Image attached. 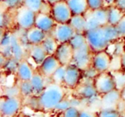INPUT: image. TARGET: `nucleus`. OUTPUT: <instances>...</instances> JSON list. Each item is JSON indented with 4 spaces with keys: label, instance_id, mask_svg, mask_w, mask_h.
Segmentation results:
<instances>
[{
    "label": "nucleus",
    "instance_id": "1",
    "mask_svg": "<svg viewBox=\"0 0 125 117\" xmlns=\"http://www.w3.org/2000/svg\"><path fill=\"white\" fill-rule=\"evenodd\" d=\"M65 96L66 92L62 85L52 81L47 84L43 92L38 97L39 107L46 110H54Z\"/></svg>",
    "mask_w": 125,
    "mask_h": 117
},
{
    "label": "nucleus",
    "instance_id": "2",
    "mask_svg": "<svg viewBox=\"0 0 125 117\" xmlns=\"http://www.w3.org/2000/svg\"><path fill=\"white\" fill-rule=\"evenodd\" d=\"M85 35L87 44L94 53L106 50L109 45L111 44L107 38L104 26L86 31Z\"/></svg>",
    "mask_w": 125,
    "mask_h": 117
},
{
    "label": "nucleus",
    "instance_id": "3",
    "mask_svg": "<svg viewBox=\"0 0 125 117\" xmlns=\"http://www.w3.org/2000/svg\"><path fill=\"white\" fill-rule=\"evenodd\" d=\"M14 15V21L19 29L27 31L35 26L36 13L24 5L17 8Z\"/></svg>",
    "mask_w": 125,
    "mask_h": 117
},
{
    "label": "nucleus",
    "instance_id": "4",
    "mask_svg": "<svg viewBox=\"0 0 125 117\" xmlns=\"http://www.w3.org/2000/svg\"><path fill=\"white\" fill-rule=\"evenodd\" d=\"M94 52L91 50L88 44L83 47L75 49L72 65L77 66L82 71L85 70L91 66Z\"/></svg>",
    "mask_w": 125,
    "mask_h": 117
},
{
    "label": "nucleus",
    "instance_id": "5",
    "mask_svg": "<svg viewBox=\"0 0 125 117\" xmlns=\"http://www.w3.org/2000/svg\"><path fill=\"white\" fill-rule=\"evenodd\" d=\"M94 86L99 94H105L116 89L114 76L111 72L106 71L99 73L94 80Z\"/></svg>",
    "mask_w": 125,
    "mask_h": 117
},
{
    "label": "nucleus",
    "instance_id": "6",
    "mask_svg": "<svg viewBox=\"0 0 125 117\" xmlns=\"http://www.w3.org/2000/svg\"><path fill=\"white\" fill-rule=\"evenodd\" d=\"M50 13L57 24L69 23L73 16L68 2L65 0H60V2L51 5Z\"/></svg>",
    "mask_w": 125,
    "mask_h": 117
},
{
    "label": "nucleus",
    "instance_id": "7",
    "mask_svg": "<svg viewBox=\"0 0 125 117\" xmlns=\"http://www.w3.org/2000/svg\"><path fill=\"white\" fill-rule=\"evenodd\" d=\"M21 100L20 97H3L0 102V111L2 117H13L20 110Z\"/></svg>",
    "mask_w": 125,
    "mask_h": 117
},
{
    "label": "nucleus",
    "instance_id": "8",
    "mask_svg": "<svg viewBox=\"0 0 125 117\" xmlns=\"http://www.w3.org/2000/svg\"><path fill=\"white\" fill-rule=\"evenodd\" d=\"M77 32L72 27L69 23L66 24H56L51 34L57 41L60 43L69 42L72 38Z\"/></svg>",
    "mask_w": 125,
    "mask_h": 117
},
{
    "label": "nucleus",
    "instance_id": "9",
    "mask_svg": "<svg viewBox=\"0 0 125 117\" xmlns=\"http://www.w3.org/2000/svg\"><path fill=\"white\" fill-rule=\"evenodd\" d=\"M112 57L106 50H100L94 53L91 66L99 73L108 71L112 65Z\"/></svg>",
    "mask_w": 125,
    "mask_h": 117
},
{
    "label": "nucleus",
    "instance_id": "10",
    "mask_svg": "<svg viewBox=\"0 0 125 117\" xmlns=\"http://www.w3.org/2000/svg\"><path fill=\"white\" fill-rule=\"evenodd\" d=\"M74 49L69 42L60 43L54 53V56L62 65L68 66L72 63Z\"/></svg>",
    "mask_w": 125,
    "mask_h": 117
},
{
    "label": "nucleus",
    "instance_id": "11",
    "mask_svg": "<svg viewBox=\"0 0 125 117\" xmlns=\"http://www.w3.org/2000/svg\"><path fill=\"white\" fill-rule=\"evenodd\" d=\"M82 74L83 71L74 65L71 64L68 65L65 74L63 84L69 88H76L80 84Z\"/></svg>",
    "mask_w": 125,
    "mask_h": 117
},
{
    "label": "nucleus",
    "instance_id": "12",
    "mask_svg": "<svg viewBox=\"0 0 125 117\" xmlns=\"http://www.w3.org/2000/svg\"><path fill=\"white\" fill-rule=\"evenodd\" d=\"M62 65L54 55L47 56L44 61L39 65V72L46 78H51L54 72Z\"/></svg>",
    "mask_w": 125,
    "mask_h": 117
},
{
    "label": "nucleus",
    "instance_id": "13",
    "mask_svg": "<svg viewBox=\"0 0 125 117\" xmlns=\"http://www.w3.org/2000/svg\"><path fill=\"white\" fill-rule=\"evenodd\" d=\"M56 24L57 23L51 15L43 12L36 13L35 26L45 32L46 34L52 32Z\"/></svg>",
    "mask_w": 125,
    "mask_h": 117
},
{
    "label": "nucleus",
    "instance_id": "14",
    "mask_svg": "<svg viewBox=\"0 0 125 117\" xmlns=\"http://www.w3.org/2000/svg\"><path fill=\"white\" fill-rule=\"evenodd\" d=\"M121 96V91L117 89L103 94L101 100V109H117Z\"/></svg>",
    "mask_w": 125,
    "mask_h": 117
},
{
    "label": "nucleus",
    "instance_id": "15",
    "mask_svg": "<svg viewBox=\"0 0 125 117\" xmlns=\"http://www.w3.org/2000/svg\"><path fill=\"white\" fill-rule=\"evenodd\" d=\"M47 34L35 26L25 31V39L30 45H41Z\"/></svg>",
    "mask_w": 125,
    "mask_h": 117
},
{
    "label": "nucleus",
    "instance_id": "16",
    "mask_svg": "<svg viewBox=\"0 0 125 117\" xmlns=\"http://www.w3.org/2000/svg\"><path fill=\"white\" fill-rule=\"evenodd\" d=\"M35 73V71L31 65L27 60L22 59L19 62L16 74L19 81H27L32 78Z\"/></svg>",
    "mask_w": 125,
    "mask_h": 117
},
{
    "label": "nucleus",
    "instance_id": "17",
    "mask_svg": "<svg viewBox=\"0 0 125 117\" xmlns=\"http://www.w3.org/2000/svg\"><path fill=\"white\" fill-rule=\"evenodd\" d=\"M76 92L80 97L87 100H91L99 94L94 86V81L91 84L83 83L79 84L76 87Z\"/></svg>",
    "mask_w": 125,
    "mask_h": 117
},
{
    "label": "nucleus",
    "instance_id": "18",
    "mask_svg": "<svg viewBox=\"0 0 125 117\" xmlns=\"http://www.w3.org/2000/svg\"><path fill=\"white\" fill-rule=\"evenodd\" d=\"M28 54L30 58L38 66L41 65L48 56L41 45H30Z\"/></svg>",
    "mask_w": 125,
    "mask_h": 117
},
{
    "label": "nucleus",
    "instance_id": "19",
    "mask_svg": "<svg viewBox=\"0 0 125 117\" xmlns=\"http://www.w3.org/2000/svg\"><path fill=\"white\" fill-rule=\"evenodd\" d=\"M11 53L12 57L15 58L18 61H21L24 59V48L21 41L16 34L12 33V40H11Z\"/></svg>",
    "mask_w": 125,
    "mask_h": 117
},
{
    "label": "nucleus",
    "instance_id": "20",
    "mask_svg": "<svg viewBox=\"0 0 125 117\" xmlns=\"http://www.w3.org/2000/svg\"><path fill=\"white\" fill-rule=\"evenodd\" d=\"M45 78L39 71H35L32 78L30 80L32 89H33V93L34 96L38 97L44 90L46 88L47 84H46Z\"/></svg>",
    "mask_w": 125,
    "mask_h": 117
},
{
    "label": "nucleus",
    "instance_id": "21",
    "mask_svg": "<svg viewBox=\"0 0 125 117\" xmlns=\"http://www.w3.org/2000/svg\"><path fill=\"white\" fill-rule=\"evenodd\" d=\"M67 2L73 15H85L89 10L87 0H68Z\"/></svg>",
    "mask_w": 125,
    "mask_h": 117
},
{
    "label": "nucleus",
    "instance_id": "22",
    "mask_svg": "<svg viewBox=\"0 0 125 117\" xmlns=\"http://www.w3.org/2000/svg\"><path fill=\"white\" fill-rule=\"evenodd\" d=\"M69 24L77 33H85L87 20L85 15H73Z\"/></svg>",
    "mask_w": 125,
    "mask_h": 117
},
{
    "label": "nucleus",
    "instance_id": "23",
    "mask_svg": "<svg viewBox=\"0 0 125 117\" xmlns=\"http://www.w3.org/2000/svg\"><path fill=\"white\" fill-rule=\"evenodd\" d=\"M60 43L51 34H47L45 40L41 43L42 47L43 48L48 56L54 55Z\"/></svg>",
    "mask_w": 125,
    "mask_h": 117
},
{
    "label": "nucleus",
    "instance_id": "24",
    "mask_svg": "<svg viewBox=\"0 0 125 117\" xmlns=\"http://www.w3.org/2000/svg\"><path fill=\"white\" fill-rule=\"evenodd\" d=\"M107 8L108 13V24L116 26L123 18V16L125 15V13L118 9L115 5L110 6Z\"/></svg>",
    "mask_w": 125,
    "mask_h": 117
},
{
    "label": "nucleus",
    "instance_id": "25",
    "mask_svg": "<svg viewBox=\"0 0 125 117\" xmlns=\"http://www.w3.org/2000/svg\"><path fill=\"white\" fill-rule=\"evenodd\" d=\"M45 0H24L23 5L35 13L43 11Z\"/></svg>",
    "mask_w": 125,
    "mask_h": 117
},
{
    "label": "nucleus",
    "instance_id": "26",
    "mask_svg": "<svg viewBox=\"0 0 125 117\" xmlns=\"http://www.w3.org/2000/svg\"><path fill=\"white\" fill-rule=\"evenodd\" d=\"M91 12L99 21L101 26H104L108 24V13L107 8H102L94 11L91 10Z\"/></svg>",
    "mask_w": 125,
    "mask_h": 117
},
{
    "label": "nucleus",
    "instance_id": "27",
    "mask_svg": "<svg viewBox=\"0 0 125 117\" xmlns=\"http://www.w3.org/2000/svg\"><path fill=\"white\" fill-rule=\"evenodd\" d=\"M69 43L72 45L73 48L77 49L87 44L85 33H76L74 36L72 38Z\"/></svg>",
    "mask_w": 125,
    "mask_h": 117
},
{
    "label": "nucleus",
    "instance_id": "28",
    "mask_svg": "<svg viewBox=\"0 0 125 117\" xmlns=\"http://www.w3.org/2000/svg\"><path fill=\"white\" fill-rule=\"evenodd\" d=\"M66 68L67 66L66 65H60V67L54 72V73L51 77L50 79L52 80V81L61 85L63 84Z\"/></svg>",
    "mask_w": 125,
    "mask_h": 117
},
{
    "label": "nucleus",
    "instance_id": "29",
    "mask_svg": "<svg viewBox=\"0 0 125 117\" xmlns=\"http://www.w3.org/2000/svg\"><path fill=\"white\" fill-rule=\"evenodd\" d=\"M19 86L20 89L21 96H23L24 97H30L32 95H34L33 89L30 81H20Z\"/></svg>",
    "mask_w": 125,
    "mask_h": 117
},
{
    "label": "nucleus",
    "instance_id": "30",
    "mask_svg": "<svg viewBox=\"0 0 125 117\" xmlns=\"http://www.w3.org/2000/svg\"><path fill=\"white\" fill-rule=\"evenodd\" d=\"M87 20V24H86V31L89 30H93L96 29L99 27H100V24L99 21L96 20V18L93 16L91 13V10H88L85 14Z\"/></svg>",
    "mask_w": 125,
    "mask_h": 117
},
{
    "label": "nucleus",
    "instance_id": "31",
    "mask_svg": "<svg viewBox=\"0 0 125 117\" xmlns=\"http://www.w3.org/2000/svg\"><path fill=\"white\" fill-rule=\"evenodd\" d=\"M19 61H18L13 57H10V58H7L4 66L2 68H5L8 72L16 73L18 66H19Z\"/></svg>",
    "mask_w": 125,
    "mask_h": 117
},
{
    "label": "nucleus",
    "instance_id": "32",
    "mask_svg": "<svg viewBox=\"0 0 125 117\" xmlns=\"http://www.w3.org/2000/svg\"><path fill=\"white\" fill-rule=\"evenodd\" d=\"M99 117H121L117 109H101L98 112Z\"/></svg>",
    "mask_w": 125,
    "mask_h": 117
},
{
    "label": "nucleus",
    "instance_id": "33",
    "mask_svg": "<svg viewBox=\"0 0 125 117\" xmlns=\"http://www.w3.org/2000/svg\"><path fill=\"white\" fill-rule=\"evenodd\" d=\"M24 0H5L2 2L5 6L6 10H16L23 5Z\"/></svg>",
    "mask_w": 125,
    "mask_h": 117
},
{
    "label": "nucleus",
    "instance_id": "34",
    "mask_svg": "<svg viewBox=\"0 0 125 117\" xmlns=\"http://www.w3.org/2000/svg\"><path fill=\"white\" fill-rule=\"evenodd\" d=\"M20 96H21V92L19 85L5 87V97H20Z\"/></svg>",
    "mask_w": 125,
    "mask_h": 117
},
{
    "label": "nucleus",
    "instance_id": "35",
    "mask_svg": "<svg viewBox=\"0 0 125 117\" xmlns=\"http://www.w3.org/2000/svg\"><path fill=\"white\" fill-rule=\"evenodd\" d=\"M89 10L94 11L104 8V0H87Z\"/></svg>",
    "mask_w": 125,
    "mask_h": 117
},
{
    "label": "nucleus",
    "instance_id": "36",
    "mask_svg": "<svg viewBox=\"0 0 125 117\" xmlns=\"http://www.w3.org/2000/svg\"><path fill=\"white\" fill-rule=\"evenodd\" d=\"M80 112L75 106H71L62 112V117H79Z\"/></svg>",
    "mask_w": 125,
    "mask_h": 117
},
{
    "label": "nucleus",
    "instance_id": "37",
    "mask_svg": "<svg viewBox=\"0 0 125 117\" xmlns=\"http://www.w3.org/2000/svg\"><path fill=\"white\" fill-rule=\"evenodd\" d=\"M99 72L92 66L86 69L85 70L83 71V75L86 79H91V80H94V78L99 75Z\"/></svg>",
    "mask_w": 125,
    "mask_h": 117
},
{
    "label": "nucleus",
    "instance_id": "38",
    "mask_svg": "<svg viewBox=\"0 0 125 117\" xmlns=\"http://www.w3.org/2000/svg\"><path fill=\"white\" fill-rule=\"evenodd\" d=\"M118 34L121 38H125V15L121 19V21L118 23L116 26H115Z\"/></svg>",
    "mask_w": 125,
    "mask_h": 117
},
{
    "label": "nucleus",
    "instance_id": "39",
    "mask_svg": "<svg viewBox=\"0 0 125 117\" xmlns=\"http://www.w3.org/2000/svg\"><path fill=\"white\" fill-rule=\"evenodd\" d=\"M72 106V102H71V100H67L66 98H64L62 101L60 102V103L57 105V107L55 108V109H57V110H60L61 111H65L66 109H68L69 107Z\"/></svg>",
    "mask_w": 125,
    "mask_h": 117
},
{
    "label": "nucleus",
    "instance_id": "40",
    "mask_svg": "<svg viewBox=\"0 0 125 117\" xmlns=\"http://www.w3.org/2000/svg\"><path fill=\"white\" fill-rule=\"evenodd\" d=\"M10 20V16L8 14V13H4V11H2L1 13V29H4L5 27H8L10 24L9 23Z\"/></svg>",
    "mask_w": 125,
    "mask_h": 117
},
{
    "label": "nucleus",
    "instance_id": "41",
    "mask_svg": "<svg viewBox=\"0 0 125 117\" xmlns=\"http://www.w3.org/2000/svg\"><path fill=\"white\" fill-rule=\"evenodd\" d=\"M79 117H99V115L98 113L96 112L83 110H80Z\"/></svg>",
    "mask_w": 125,
    "mask_h": 117
},
{
    "label": "nucleus",
    "instance_id": "42",
    "mask_svg": "<svg viewBox=\"0 0 125 117\" xmlns=\"http://www.w3.org/2000/svg\"><path fill=\"white\" fill-rule=\"evenodd\" d=\"M113 5L125 13V0H115Z\"/></svg>",
    "mask_w": 125,
    "mask_h": 117
},
{
    "label": "nucleus",
    "instance_id": "43",
    "mask_svg": "<svg viewBox=\"0 0 125 117\" xmlns=\"http://www.w3.org/2000/svg\"><path fill=\"white\" fill-rule=\"evenodd\" d=\"M120 66L122 70H125V51L120 56Z\"/></svg>",
    "mask_w": 125,
    "mask_h": 117
},
{
    "label": "nucleus",
    "instance_id": "44",
    "mask_svg": "<svg viewBox=\"0 0 125 117\" xmlns=\"http://www.w3.org/2000/svg\"><path fill=\"white\" fill-rule=\"evenodd\" d=\"M115 0H104V8H108L114 5Z\"/></svg>",
    "mask_w": 125,
    "mask_h": 117
},
{
    "label": "nucleus",
    "instance_id": "45",
    "mask_svg": "<svg viewBox=\"0 0 125 117\" xmlns=\"http://www.w3.org/2000/svg\"><path fill=\"white\" fill-rule=\"evenodd\" d=\"M45 1L46 2V3H48L49 5H53L54 4L60 2V0H45Z\"/></svg>",
    "mask_w": 125,
    "mask_h": 117
},
{
    "label": "nucleus",
    "instance_id": "46",
    "mask_svg": "<svg viewBox=\"0 0 125 117\" xmlns=\"http://www.w3.org/2000/svg\"><path fill=\"white\" fill-rule=\"evenodd\" d=\"M124 50H125V38H124Z\"/></svg>",
    "mask_w": 125,
    "mask_h": 117
},
{
    "label": "nucleus",
    "instance_id": "47",
    "mask_svg": "<svg viewBox=\"0 0 125 117\" xmlns=\"http://www.w3.org/2000/svg\"><path fill=\"white\" fill-rule=\"evenodd\" d=\"M4 1H5V0H1V2H4Z\"/></svg>",
    "mask_w": 125,
    "mask_h": 117
},
{
    "label": "nucleus",
    "instance_id": "48",
    "mask_svg": "<svg viewBox=\"0 0 125 117\" xmlns=\"http://www.w3.org/2000/svg\"><path fill=\"white\" fill-rule=\"evenodd\" d=\"M65 1H68V0H65Z\"/></svg>",
    "mask_w": 125,
    "mask_h": 117
},
{
    "label": "nucleus",
    "instance_id": "49",
    "mask_svg": "<svg viewBox=\"0 0 125 117\" xmlns=\"http://www.w3.org/2000/svg\"><path fill=\"white\" fill-rule=\"evenodd\" d=\"M124 73H125V70H124Z\"/></svg>",
    "mask_w": 125,
    "mask_h": 117
},
{
    "label": "nucleus",
    "instance_id": "50",
    "mask_svg": "<svg viewBox=\"0 0 125 117\" xmlns=\"http://www.w3.org/2000/svg\"></svg>",
    "mask_w": 125,
    "mask_h": 117
}]
</instances>
